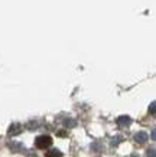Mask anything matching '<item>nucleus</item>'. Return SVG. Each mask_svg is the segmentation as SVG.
Listing matches in <instances>:
<instances>
[{
	"label": "nucleus",
	"mask_w": 156,
	"mask_h": 157,
	"mask_svg": "<svg viewBox=\"0 0 156 157\" xmlns=\"http://www.w3.org/2000/svg\"><path fill=\"white\" fill-rule=\"evenodd\" d=\"M52 144V138L48 136H41L36 138V147L38 148H46Z\"/></svg>",
	"instance_id": "nucleus-1"
},
{
	"label": "nucleus",
	"mask_w": 156,
	"mask_h": 157,
	"mask_svg": "<svg viewBox=\"0 0 156 157\" xmlns=\"http://www.w3.org/2000/svg\"><path fill=\"white\" fill-rule=\"evenodd\" d=\"M48 157H59V153L57 151V150H54V151H51V153H48L46 154Z\"/></svg>",
	"instance_id": "nucleus-2"
}]
</instances>
